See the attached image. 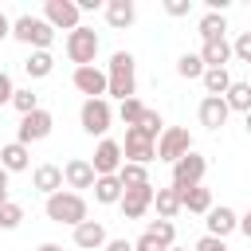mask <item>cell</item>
I'll return each mask as SVG.
<instances>
[{
  "instance_id": "cell-35",
  "label": "cell",
  "mask_w": 251,
  "mask_h": 251,
  "mask_svg": "<svg viewBox=\"0 0 251 251\" xmlns=\"http://www.w3.org/2000/svg\"><path fill=\"white\" fill-rule=\"evenodd\" d=\"M145 231H149L153 239H161L165 247H173V239H176V227H173V220H153Z\"/></svg>"
},
{
  "instance_id": "cell-22",
  "label": "cell",
  "mask_w": 251,
  "mask_h": 251,
  "mask_svg": "<svg viewBox=\"0 0 251 251\" xmlns=\"http://www.w3.org/2000/svg\"><path fill=\"white\" fill-rule=\"evenodd\" d=\"M153 208H157V220H173L180 212V192L169 184V188H157L153 192Z\"/></svg>"
},
{
  "instance_id": "cell-1",
  "label": "cell",
  "mask_w": 251,
  "mask_h": 251,
  "mask_svg": "<svg viewBox=\"0 0 251 251\" xmlns=\"http://www.w3.org/2000/svg\"><path fill=\"white\" fill-rule=\"evenodd\" d=\"M106 94H114L118 102L137 98V59L129 51H114L110 67H106Z\"/></svg>"
},
{
  "instance_id": "cell-21",
  "label": "cell",
  "mask_w": 251,
  "mask_h": 251,
  "mask_svg": "<svg viewBox=\"0 0 251 251\" xmlns=\"http://www.w3.org/2000/svg\"><path fill=\"white\" fill-rule=\"evenodd\" d=\"M200 59H204V67H227L231 63V43L227 39H208L200 47Z\"/></svg>"
},
{
  "instance_id": "cell-27",
  "label": "cell",
  "mask_w": 251,
  "mask_h": 251,
  "mask_svg": "<svg viewBox=\"0 0 251 251\" xmlns=\"http://www.w3.org/2000/svg\"><path fill=\"white\" fill-rule=\"evenodd\" d=\"M196 31H200V39L208 43V39H224V31H227V20L220 16V12H208L200 24H196Z\"/></svg>"
},
{
  "instance_id": "cell-16",
  "label": "cell",
  "mask_w": 251,
  "mask_h": 251,
  "mask_svg": "<svg viewBox=\"0 0 251 251\" xmlns=\"http://www.w3.org/2000/svg\"><path fill=\"white\" fill-rule=\"evenodd\" d=\"M133 20H137V4H133V0H106V24H110L114 31L133 27Z\"/></svg>"
},
{
  "instance_id": "cell-9",
  "label": "cell",
  "mask_w": 251,
  "mask_h": 251,
  "mask_svg": "<svg viewBox=\"0 0 251 251\" xmlns=\"http://www.w3.org/2000/svg\"><path fill=\"white\" fill-rule=\"evenodd\" d=\"M43 20H47L55 31H75L78 20H82V12H78L75 0H47V4H43Z\"/></svg>"
},
{
  "instance_id": "cell-49",
  "label": "cell",
  "mask_w": 251,
  "mask_h": 251,
  "mask_svg": "<svg viewBox=\"0 0 251 251\" xmlns=\"http://www.w3.org/2000/svg\"><path fill=\"white\" fill-rule=\"evenodd\" d=\"M247 86H251V78H247Z\"/></svg>"
},
{
  "instance_id": "cell-34",
  "label": "cell",
  "mask_w": 251,
  "mask_h": 251,
  "mask_svg": "<svg viewBox=\"0 0 251 251\" xmlns=\"http://www.w3.org/2000/svg\"><path fill=\"white\" fill-rule=\"evenodd\" d=\"M20 220H24V208H20L16 200H4V204H0V231L20 227Z\"/></svg>"
},
{
  "instance_id": "cell-44",
  "label": "cell",
  "mask_w": 251,
  "mask_h": 251,
  "mask_svg": "<svg viewBox=\"0 0 251 251\" xmlns=\"http://www.w3.org/2000/svg\"><path fill=\"white\" fill-rule=\"evenodd\" d=\"M8 176H12V173H8V169H0V192H8Z\"/></svg>"
},
{
  "instance_id": "cell-6",
  "label": "cell",
  "mask_w": 251,
  "mask_h": 251,
  "mask_svg": "<svg viewBox=\"0 0 251 251\" xmlns=\"http://www.w3.org/2000/svg\"><path fill=\"white\" fill-rule=\"evenodd\" d=\"M78 122H82V129H86L90 137H106V129H110V122H114V110H110L106 98H86L82 110H78Z\"/></svg>"
},
{
  "instance_id": "cell-33",
  "label": "cell",
  "mask_w": 251,
  "mask_h": 251,
  "mask_svg": "<svg viewBox=\"0 0 251 251\" xmlns=\"http://www.w3.org/2000/svg\"><path fill=\"white\" fill-rule=\"evenodd\" d=\"M141 114H145V102H141V98H126V102L118 106V118L126 122V129H129V126H137V122H141Z\"/></svg>"
},
{
  "instance_id": "cell-4",
  "label": "cell",
  "mask_w": 251,
  "mask_h": 251,
  "mask_svg": "<svg viewBox=\"0 0 251 251\" xmlns=\"http://www.w3.org/2000/svg\"><path fill=\"white\" fill-rule=\"evenodd\" d=\"M63 51H67V59H71L75 67H94V59H98V31L78 24L75 31H67Z\"/></svg>"
},
{
  "instance_id": "cell-47",
  "label": "cell",
  "mask_w": 251,
  "mask_h": 251,
  "mask_svg": "<svg viewBox=\"0 0 251 251\" xmlns=\"http://www.w3.org/2000/svg\"><path fill=\"white\" fill-rule=\"evenodd\" d=\"M169 251H188V247H176V243H173V247H169Z\"/></svg>"
},
{
  "instance_id": "cell-42",
  "label": "cell",
  "mask_w": 251,
  "mask_h": 251,
  "mask_svg": "<svg viewBox=\"0 0 251 251\" xmlns=\"http://www.w3.org/2000/svg\"><path fill=\"white\" fill-rule=\"evenodd\" d=\"M239 231H243V235H247V239H251V208H247V212H243V216H239Z\"/></svg>"
},
{
  "instance_id": "cell-15",
  "label": "cell",
  "mask_w": 251,
  "mask_h": 251,
  "mask_svg": "<svg viewBox=\"0 0 251 251\" xmlns=\"http://www.w3.org/2000/svg\"><path fill=\"white\" fill-rule=\"evenodd\" d=\"M204 224H208V235H216V239H227L231 231H239V216H235L227 204H220V208L212 204V212H208Z\"/></svg>"
},
{
  "instance_id": "cell-12",
  "label": "cell",
  "mask_w": 251,
  "mask_h": 251,
  "mask_svg": "<svg viewBox=\"0 0 251 251\" xmlns=\"http://www.w3.org/2000/svg\"><path fill=\"white\" fill-rule=\"evenodd\" d=\"M153 184H137V188H122V200H118V208H122V216L126 220H141L149 208H153Z\"/></svg>"
},
{
  "instance_id": "cell-8",
  "label": "cell",
  "mask_w": 251,
  "mask_h": 251,
  "mask_svg": "<svg viewBox=\"0 0 251 251\" xmlns=\"http://www.w3.org/2000/svg\"><path fill=\"white\" fill-rule=\"evenodd\" d=\"M51 129H55V118L39 106L35 114H24V118H20V126H16V141H20V145H31V141L51 137Z\"/></svg>"
},
{
  "instance_id": "cell-2",
  "label": "cell",
  "mask_w": 251,
  "mask_h": 251,
  "mask_svg": "<svg viewBox=\"0 0 251 251\" xmlns=\"http://www.w3.org/2000/svg\"><path fill=\"white\" fill-rule=\"evenodd\" d=\"M43 212H47V220H51V224H67V227H78V224L90 216L86 196H82V192H71V188H59L55 196H47Z\"/></svg>"
},
{
  "instance_id": "cell-29",
  "label": "cell",
  "mask_w": 251,
  "mask_h": 251,
  "mask_svg": "<svg viewBox=\"0 0 251 251\" xmlns=\"http://www.w3.org/2000/svg\"><path fill=\"white\" fill-rule=\"evenodd\" d=\"M94 200H98V204H118V200H122L118 176H98V180H94Z\"/></svg>"
},
{
  "instance_id": "cell-45",
  "label": "cell",
  "mask_w": 251,
  "mask_h": 251,
  "mask_svg": "<svg viewBox=\"0 0 251 251\" xmlns=\"http://www.w3.org/2000/svg\"><path fill=\"white\" fill-rule=\"evenodd\" d=\"M39 251H63L59 243H39Z\"/></svg>"
},
{
  "instance_id": "cell-30",
  "label": "cell",
  "mask_w": 251,
  "mask_h": 251,
  "mask_svg": "<svg viewBox=\"0 0 251 251\" xmlns=\"http://www.w3.org/2000/svg\"><path fill=\"white\" fill-rule=\"evenodd\" d=\"M224 102H227V110L247 114V110H251V86H247V82H231L227 94H224Z\"/></svg>"
},
{
  "instance_id": "cell-32",
  "label": "cell",
  "mask_w": 251,
  "mask_h": 251,
  "mask_svg": "<svg viewBox=\"0 0 251 251\" xmlns=\"http://www.w3.org/2000/svg\"><path fill=\"white\" fill-rule=\"evenodd\" d=\"M12 106L20 110V118H24V114H35V110H39V94H35L31 86H24V90L12 94Z\"/></svg>"
},
{
  "instance_id": "cell-37",
  "label": "cell",
  "mask_w": 251,
  "mask_h": 251,
  "mask_svg": "<svg viewBox=\"0 0 251 251\" xmlns=\"http://www.w3.org/2000/svg\"><path fill=\"white\" fill-rule=\"evenodd\" d=\"M133 251H169L161 239H153L149 231H141V239H133Z\"/></svg>"
},
{
  "instance_id": "cell-25",
  "label": "cell",
  "mask_w": 251,
  "mask_h": 251,
  "mask_svg": "<svg viewBox=\"0 0 251 251\" xmlns=\"http://www.w3.org/2000/svg\"><path fill=\"white\" fill-rule=\"evenodd\" d=\"M24 71H27V78H47V75L55 71L51 51H31V55L24 59Z\"/></svg>"
},
{
  "instance_id": "cell-23",
  "label": "cell",
  "mask_w": 251,
  "mask_h": 251,
  "mask_svg": "<svg viewBox=\"0 0 251 251\" xmlns=\"http://www.w3.org/2000/svg\"><path fill=\"white\" fill-rule=\"evenodd\" d=\"M200 82H204V90H208V94H212V98H224V94H227V86H231V82H235V78H231V75H227V67H208V71H204V78H200Z\"/></svg>"
},
{
  "instance_id": "cell-14",
  "label": "cell",
  "mask_w": 251,
  "mask_h": 251,
  "mask_svg": "<svg viewBox=\"0 0 251 251\" xmlns=\"http://www.w3.org/2000/svg\"><path fill=\"white\" fill-rule=\"evenodd\" d=\"M94 169H90V161L86 157H75V161H67L63 165V184L71 188V192H78V188H94Z\"/></svg>"
},
{
  "instance_id": "cell-18",
  "label": "cell",
  "mask_w": 251,
  "mask_h": 251,
  "mask_svg": "<svg viewBox=\"0 0 251 251\" xmlns=\"http://www.w3.org/2000/svg\"><path fill=\"white\" fill-rule=\"evenodd\" d=\"M0 169H8V173H24V169H31V149L20 145V141L0 145Z\"/></svg>"
},
{
  "instance_id": "cell-17",
  "label": "cell",
  "mask_w": 251,
  "mask_h": 251,
  "mask_svg": "<svg viewBox=\"0 0 251 251\" xmlns=\"http://www.w3.org/2000/svg\"><path fill=\"white\" fill-rule=\"evenodd\" d=\"M75 247H82V251L106 247V227H102V220H82V224L75 227Z\"/></svg>"
},
{
  "instance_id": "cell-7",
  "label": "cell",
  "mask_w": 251,
  "mask_h": 251,
  "mask_svg": "<svg viewBox=\"0 0 251 251\" xmlns=\"http://www.w3.org/2000/svg\"><path fill=\"white\" fill-rule=\"evenodd\" d=\"M204 173H208V161L192 149V153H184V157L173 165V188H176V192H188V188H196V184L204 180Z\"/></svg>"
},
{
  "instance_id": "cell-39",
  "label": "cell",
  "mask_w": 251,
  "mask_h": 251,
  "mask_svg": "<svg viewBox=\"0 0 251 251\" xmlns=\"http://www.w3.org/2000/svg\"><path fill=\"white\" fill-rule=\"evenodd\" d=\"M192 251H231V247H227V239H216V235H204V239H200V243H196Z\"/></svg>"
},
{
  "instance_id": "cell-11",
  "label": "cell",
  "mask_w": 251,
  "mask_h": 251,
  "mask_svg": "<svg viewBox=\"0 0 251 251\" xmlns=\"http://www.w3.org/2000/svg\"><path fill=\"white\" fill-rule=\"evenodd\" d=\"M122 141H114V137H102L98 141V149H94V161H90V169H94V176H114L118 169H122Z\"/></svg>"
},
{
  "instance_id": "cell-10",
  "label": "cell",
  "mask_w": 251,
  "mask_h": 251,
  "mask_svg": "<svg viewBox=\"0 0 251 251\" xmlns=\"http://www.w3.org/2000/svg\"><path fill=\"white\" fill-rule=\"evenodd\" d=\"M122 157L133 161V165H149V161L157 157V141H149L137 126H129V129H126V141H122Z\"/></svg>"
},
{
  "instance_id": "cell-3",
  "label": "cell",
  "mask_w": 251,
  "mask_h": 251,
  "mask_svg": "<svg viewBox=\"0 0 251 251\" xmlns=\"http://www.w3.org/2000/svg\"><path fill=\"white\" fill-rule=\"evenodd\" d=\"M12 39L27 43L31 51H47V47H51V39H55V27H51L43 16L24 12V16H16V20H12Z\"/></svg>"
},
{
  "instance_id": "cell-41",
  "label": "cell",
  "mask_w": 251,
  "mask_h": 251,
  "mask_svg": "<svg viewBox=\"0 0 251 251\" xmlns=\"http://www.w3.org/2000/svg\"><path fill=\"white\" fill-rule=\"evenodd\" d=\"M106 251H133L129 239H106Z\"/></svg>"
},
{
  "instance_id": "cell-28",
  "label": "cell",
  "mask_w": 251,
  "mask_h": 251,
  "mask_svg": "<svg viewBox=\"0 0 251 251\" xmlns=\"http://www.w3.org/2000/svg\"><path fill=\"white\" fill-rule=\"evenodd\" d=\"M204 59H200V51H184L180 59H176V75L180 78H204Z\"/></svg>"
},
{
  "instance_id": "cell-40",
  "label": "cell",
  "mask_w": 251,
  "mask_h": 251,
  "mask_svg": "<svg viewBox=\"0 0 251 251\" xmlns=\"http://www.w3.org/2000/svg\"><path fill=\"white\" fill-rule=\"evenodd\" d=\"M12 94H16L12 75H8V71H0V106H8V102H12Z\"/></svg>"
},
{
  "instance_id": "cell-36",
  "label": "cell",
  "mask_w": 251,
  "mask_h": 251,
  "mask_svg": "<svg viewBox=\"0 0 251 251\" xmlns=\"http://www.w3.org/2000/svg\"><path fill=\"white\" fill-rule=\"evenodd\" d=\"M231 59H239V63L251 67V31H239V35H235V43H231Z\"/></svg>"
},
{
  "instance_id": "cell-26",
  "label": "cell",
  "mask_w": 251,
  "mask_h": 251,
  "mask_svg": "<svg viewBox=\"0 0 251 251\" xmlns=\"http://www.w3.org/2000/svg\"><path fill=\"white\" fill-rule=\"evenodd\" d=\"M114 176H118V184H122V188L149 184V173H145V165H133V161H122V169H118Z\"/></svg>"
},
{
  "instance_id": "cell-13",
  "label": "cell",
  "mask_w": 251,
  "mask_h": 251,
  "mask_svg": "<svg viewBox=\"0 0 251 251\" xmlns=\"http://www.w3.org/2000/svg\"><path fill=\"white\" fill-rule=\"evenodd\" d=\"M71 82L86 98H106V71H98V67H75Z\"/></svg>"
},
{
  "instance_id": "cell-24",
  "label": "cell",
  "mask_w": 251,
  "mask_h": 251,
  "mask_svg": "<svg viewBox=\"0 0 251 251\" xmlns=\"http://www.w3.org/2000/svg\"><path fill=\"white\" fill-rule=\"evenodd\" d=\"M180 208H188V212H196V216H208V212H212V192L196 184V188L180 192Z\"/></svg>"
},
{
  "instance_id": "cell-20",
  "label": "cell",
  "mask_w": 251,
  "mask_h": 251,
  "mask_svg": "<svg viewBox=\"0 0 251 251\" xmlns=\"http://www.w3.org/2000/svg\"><path fill=\"white\" fill-rule=\"evenodd\" d=\"M227 102L224 98H212V94H204V102H200V126H208V129H220L224 122H227Z\"/></svg>"
},
{
  "instance_id": "cell-31",
  "label": "cell",
  "mask_w": 251,
  "mask_h": 251,
  "mask_svg": "<svg viewBox=\"0 0 251 251\" xmlns=\"http://www.w3.org/2000/svg\"><path fill=\"white\" fill-rule=\"evenodd\" d=\"M137 129H141V133H145L149 141H157V137L165 133V118H161L157 110H149V106H145V114H141V122H137Z\"/></svg>"
},
{
  "instance_id": "cell-38",
  "label": "cell",
  "mask_w": 251,
  "mask_h": 251,
  "mask_svg": "<svg viewBox=\"0 0 251 251\" xmlns=\"http://www.w3.org/2000/svg\"><path fill=\"white\" fill-rule=\"evenodd\" d=\"M165 12H169L173 20H180V16L192 12V0H165Z\"/></svg>"
},
{
  "instance_id": "cell-43",
  "label": "cell",
  "mask_w": 251,
  "mask_h": 251,
  "mask_svg": "<svg viewBox=\"0 0 251 251\" xmlns=\"http://www.w3.org/2000/svg\"><path fill=\"white\" fill-rule=\"evenodd\" d=\"M8 35H12V20H8V16H4V12H0V43H4V39H8Z\"/></svg>"
},
{
  "instance_id": "cell-5",
  "label": "cell",
  "mask_w": 251,
  "mask_h": 251,
  "mask_svg": "<svg viewBox=\"0 0 251 251\" xmlns=\"http://www.w3.org/2000/svg\"><path fill=\"white\" fill-rule=\"evenodd\" d=\"M184 153H192V133L184 126H165V133L157 137V161L176 165Z\"/></svg>"
},
{
  "instance_id": "cell-48",
  "label": "cell",
  "mask_w": 251,
  "mask_h": 251,
  "mask_svg": "<svg viewBox=\"0 0 251 251\" xmlns=\"http://www.w3.org/2000/svg\"><path fill=\"white\" fill-rule=\"evenodd\" d=\"M4 200H8V192H0V204H4Z\"/></svg>"
},
{
  "instance_id": "cell-46",
  "label": "cell",
  "mask_w": 251,
  "mask_h": 251,
  "mask_svg": "<svg viewBox=\"0 0 251 251\" xmlns=\"http://www.w3.org/2000/svg\"><path fill=\"white\" fill-rule=\"evenodd\" d=\"M243 126H247V133H251V110H247V114H243Z\"/></svg>"
},
{
  "instance_id": "cell-19",
  "label": "cell",
  "mask_w": 251,
  "mask_h": 251,
  "mask_svg": "<svg viewBox=\"0 0 251 251\" xmlns=\"http://www.w3.org/2000/svg\"><path fill=\"white\" fill-rule=\"evenodd\" d=\"M31 184H35V192H43V196H55V192L63 188V169H59V165H35V173H31Z\"/></svg>"
}]
</instances>
